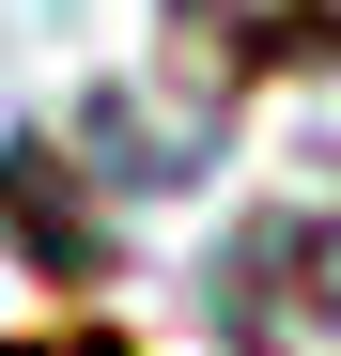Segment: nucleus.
Here are the masks:
<instances>
[{
    "label": "nucleus",
    "instance_id": "nucleus-1",
    "mask_svg": "<svg viewBox=\"0 0 341 356\" xmlns=\"http://www.w3.org/2000/svg\"><path fill=\"white\" fill-rule=\"evenodd\" d=\"M264 264H295V294H310V325H341V217H295Z\"/></svg>",
    "mask_w": 341,
    "mask_h": 356
}]
</instances>
